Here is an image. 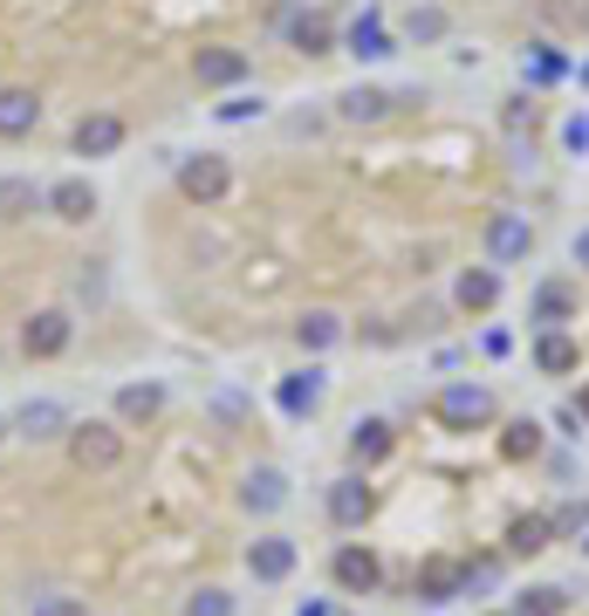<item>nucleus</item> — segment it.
<instances>
[{
    "label": "nucleus",
    "mask_w": 589,
    "mask_h": 616,
    "mask_svg": "<svg viewBox=\"0 0 589 616\" xmlns=\"http://www.w3.org/2000/svg\"><path fill=\"white\" fill-rule=\"evenodd\" d=\"M179 192H185L192 205H220V199L233 192V164H226L220 151H192V158H179Z\"/></svg>",
    "instance_id": "f257e3e1"
},
{
    "label": "nucleus",
    "mask_w": 589,
    "mask_h": 616,
    "mask_svg": "<svg viewBox=\"0 0 589 616\" xmlns=\"http://www.w3.org/2000/svg\"><path fill=\"white\" fill-rule=\"evenodd\" d=\"M69 460L83 473H110L116 460H124V432H116L110 418H90V425H69Z\"/></svg>",
    "instance_id": "f03ea898"
},
{
    "label": "nucleus",
    "mask_w": 589,
    "mask_h": 616,
    "mask_svg": "<svg viewBox=\"0 0 589 616\" xmlns=\"http://www.w3.org/2000/svg\"><path fill=\"white\" fill-rule=\"evenodd\" d=\"M69 343H75V322H69V309H42V315H28V322H21V350H28L34 363L62 356Z\"/></svg>",
    "instance_id": "7ed1b4c3"
},
{
    "label": "nucleus",
    "mask_w": 589,
    "mask_h": 616,
    "mask_svg": "<svg viewBox=\"0 0 589 616\" xmlns=\"http://www.w3.org/2000/svg\"><path fill=\"white\" fill-rule=\"evenodd\" d=\"M295 542H288V534H261V542L247 548V575H254V583H288V575H295Z\"/></svg>",
    "instance_id": "20e7f679"
},
{
    "label": "nucleus",
    "mask_w": 589,
    "mask_h": 616,
    "mask_svg": "<svg viewBox=\"0 0 589 616\" xmlns=\"http://www.w3.org/2000/svg\"><path fill=\"white\" fill-rule=\"evenodd\" d=\"M439 418L446 425H487L494 418V391L487 384H446L439 391Z\"/></svg>",
    "instance_id": "39448f33"
},
{
    "label": "nucleus",
    "mask_w": 589,
    "mask_h": 616,
    "mask_svg": "<svg viewBox=\"0 0 589 616\" xmlns=\"http://www.w3.org/2000/svg\"><path fill=\"white\" fill-rule=\"evenodd\" d=\"M528 246H535V226H528L521 213H494V220H487V254H494V267L528 261Z\"/></svg>",
    "instance_id": "423d86ee"
},
{
    "label": "nucleus",
    "mask_w": 589,
    "mask_h": 616,
    "mask_svg": "<svg viewBox=\"0 0 589 616\" xmlns=\"http://www.w3.org/2000/svg\"><path fill=\"white\" fill-rule=\"evenodd\" d=\"M8 432H14V438H69V411H62L55 397H28V404L14 411Z\"/></svg>",
    "instance_id": "0eeeda50"
},
{
    "label": "nucleus",
    "mask_w": 589,
    "mask_h": 616,
    "mask_svg": "<svg viewBox=\"0 0 589 616\" xmlns=\"http://www.w3.org/2000/svg\"><path fill=\"white\" fill-rule=\"evenodd\" d=\"M241 507H247V514H282V507H288V473H282V466H254V473L241 479Z\"/></svg>",
    "instance_id": "6e6552de"
},
{
    "label": "nucleus",
    "mask_w": 589,
    "mask_h": 616,
    "mask_svg": "<svg viewBox=\"0 0 589 616\" xmlns=\"http://www.w3.org/2000/svg\"><path fill=\"white\" fill-rule=\"evenodd\" d=\"M323 391H329V377H323V370H295V377H282L274 404H282L288 418H316V411H323Z\"/></svg>",
    "instance_id": "1a4fd4ad"
},
{
    "label": "nucleus",
    "mask_w": 589,
    "mask_h": 616,
    "mask_svg": "<svg viewBox=\"0 0 589 616\" xmlns=\"http://www.w3.org/2000/svg\"><path fill=\"white\" fill-rule=\"evenodd\" d=\"M42 205H49L55 220H69V226H83V220L97 213V185H90V179H55V185L42 192Z\"/></svg>",
    "instance_id": "9d476101"
},
{
    "label": "nucleus",
    "mask_w": 589,
    "mask_h": 616,
    "mask_svg": "<svg viewBox=\"0 0 589 616\" xmlns=\"http://www.w3.org/2000/svg\"><path fill=\"white\" fill-rule=\"evenodd\" d=\"M116 144H124V117H110V110H90L83 123H75V151H83V158H110Z\"/></svg>",
    "instance_id": "9b49d317"
},
{
    "label": "nucleus",
    "mask_w": 589,
    "mask_h": 616,
    "mask_svg": "<svg viewBox=\"0 0 589 616\" xmlns=\"http://www.w3.org/2000/svg\"><path fill=\"white\" fill-rule=\"evenodd\" d=\"M377 555L370 548H336V589H349V596H370L377 589Z\"/></svg>",
    "instance_id": "f8f14e48"
},
{
    "label": "nucleus",
    "mask_w": 589,
    "mask_h": 616,
    "mask_svg": "<svg viewBox=\"0 0 589 616\" xmlns=\"http://www.w3.org/2000/svg\"><path fill=\"white\" fill-rule=\"evenodd\" d=\"M42 123V97L34 90H0V138H28Z\"/></svg>",
    "instance_id": "ddd939ff"
},
{
    "label": "nucleus",
    "mask_w": 589,
    "mask_h": 616,
    "mask_svg": "<svg viewBox=\"0 0 589 616\" xmlns=\"http://www.w3.org/2000/svg\"><path fill=\"white\" fill-rule=\"evenodd\" d=\"M364 514H370V486L349 473V479H336L329 486V521L336 527H364Z\"/></svg>",
    "instance_id": "4468645a"
},
{
    "label": "nucleus",
    "mask_w": 589,
    "mask_h": 616,
    "mask_svg": "<svg viewBox=\"0 0 589 616\" xmlns=\"http://www.w3.org/2000/svg\"><path fill=\"white\" fill-rule=\"evenodd\" d=\"M192 75H200L206 90H226V82H241V75H247V55H241V49H200Z\"/></svg>",
    "instance_id": "2eb2a0df"
},
{
    "label": "nucleus",
    "mask_w": 589,
    "mask_h": 616,
    "mask_svg": "<svg viewBox=\"0 0 589 616\" xmlns=\"http://www.w3.org/2000/svg\"><path fill=\"white\" fill-rule=\"evenodd\" d=\"M453 295H459V309H466V315H487V309L500 302V274H494V267H466Z\"/></svg>",
    "instance_id": "dca6fc26"
},
{
    "label": "nucleus",
    "mask_w": 589,
    "mask_h": 616,
    "mask_svg": "<svg viewBox=\"0 0 589 616\" xmlns=\"http://www.w3.org/2000/svg\"><path fill=\"white\" fill-rule=\"evenodd\" d=\"M412 596H418V603H453V596H459V562H425V568L412 575Z\"/></svg>",
    "instance_id": "f3484780"
},
{
    "label": "nucleus",
    "mask_w": 589,
    "mask_h": 616,
    "mask_svg": "<svg viewBox=\"0 0 589 616\" xmlns=\"http://www.w3.org/2000/svg\"><path fill=\"white\" fill-rule=\"evenodd\" d=\"M295 343H302L308 356H323V350H336V343H343V322H336L329 309H308V315L295 322Z\"/></svg>",
    "instance_id": "a211bd4d"
},
{
    "label": "nucleus",
    "mask_w": 589,
    "mask_h": 616,
    "mask_svg": "<svg viewBox=\"0 0 589 616\" xmlns=\"http://www.w3.org/2000/svg\"><path fill=\"white\" fill-rule=\"evenodd\" d=\"M159 411H165L159 384H124V391H116V418H124V425H144V418H159Z\"/></svg>",
    "instance_id": "6ab92c4d"
},
{
    "label": "nucleus",
    "mask_w": 589,
    "mask_h": 616,
    "mask_svg": "<svg viewBox=\"0 0 589 616\" xmlns=\"http://www.w3.org/2000/svg\"><path fill=\"white\" fill-rule=\"evenodd\" d=\"M336 117H343V123H384V117H390V97H384V90H343V97H336Z\"/></svg>",
    "instance_id": "aec40b11"
},
{
    "label": "nucleus",
    "mask_w": 589,
    "mask_h": 616,
    "mask_svg": "<svg viewBox=\"0 0 589 616\" xmlns=\"http://www.w3.org/2000/svg\"><path fill=\"white\" fill-rule=\"evenodd\" d=\"M384 452H390V425H384V418H357V432H349V460H357V466H377Z\"/></svg>",
    "instance_id": "412c9836"
},
{
    "label": "nucleus",
    "mask_w": 589,
    "mask_h": 616,
    "mask_svg": "<svg viewBox=\"0 0 589 616\" xmlns=\"http://www.w3.org/2000/svg\"><path fill=\"white\" fill-rule=\"evenodd\" d=\"M548 542H556V521H548V514H521L515 527H507V548H515V555H541Z\"/></svg>",
    "instance_id": "4be33fe9"
},
{
    "label": "nucleus",
    "mask_w": 589,
    "mask_h": 616,
    "mask_svg": "<svg viewBox=\"0 0 589 616\" xmlns=\"http://www.w3.org/2000/svg\"><path fill=\"white\" fill-rule=\"evenodd\" d=\"M349 55H364V62H384V55H390V34H384L377 14H357V21H349Z\"/></svg>",
    "instance_id": "5701e85b"
},
{
    "label": "nucleus",
    "mask_w": 589,
    "mask_h": 616,
    "mask_svg": "<svg viewBox=\"0 0 589 616\" xmlns=\"http://www.w3.org/2000/svg\"><path fill=\"white\" fill-rule=\"evenodd\" d=\"M535 363L548 370V377H569V370H576V343L562 336V329H541V343H535Z\"/></svg>",
    "instance_id": "b1692460"
},
{
    "label": "nucleus",
    "mask_w": 589,
    "mask_h": 616,
    "mask_svg": "<svg viewBox=\"0 0 589 616\" xmlns=\"http://www.w3.org/2000/svg\"><path fill=\"white\" fill-rule=\"evenodd\" d=\"M282 28H288V41H295L302 55H323V49H329V21H323V14H288Z\"/></svg>",
    "instance_id": "393cba45"
},
{
    "label": "nucleus",
    "mask_w": 589,
    "mask_h": 616,
    "mask_svg": "<svg viewBox=\"0 0 589 616\" xmlns=\"http://www.w3.org/2000/svg\"><path fill=\"white\" fill-rule=\"evenodd\" d=\"M562 69H569V62H562L556 49H528V55H521V82H528V90H548V82H562Z\"/></svg>",
    "instance_id": "a878e982"
},
{
    "label": "nucleus",
    "mask_w": 589,
    "mask_h": 616,
    "mask_svg": "<svg viewBox=\"0 0 589 616\" xmlns=\"http://www.w3.org/2000/svg\"><path fill=\"white\" fill-rule=\"evenodd\" d=\"M34 205H42L34 179H0V220H28Z\"/></svg>",
    "instance_id": "bb28decb"
},
{
    "label": "nucleus",
    "mask_w": 589,
    "mask_h": 616,
    "mask_svg": "<svg viewBox=\"0 0 589 616\" xmlns=\"http://www.w3.org/2000/svg\"><path fill=\"white\" fill-rule=\"evenodd\" d=\"M521 616H562L569 609V589H556V583H541V589H528L521 603H515Z\"/></svg>",
    "instance_id": "cd10ccee"
},
{
    "label": "nucleus",
    "mask_w": 589,
    "mask_h": 616,
    "mask_svg": "<svg viewBox=\"0 0 589 616\" xmlns=\"http://www.w3.org/2000/svg\"><path fill=\"white\" fill-rule=\"evenodd\" d=\"M562 315H569V287H562V281H548L541 295H535V322H548V329H556Z\"/></svg>",
    "instance_id": "c85d7f7f"
},
{
    "label": "nucleus",
    "mask_w": 589,
    "mask_h": 616,
    "mask_svg": "<svg viewBox=\"0 0 589 616\" xmlns=\"http://www.w3.org/2000/svg\"><path fill=\"white\" fill-rule=\"evenodd\" d=\"M535 452H541V425H535V418L507 425V460H535Z\"/></svg>",
    "instance_id": "c756f323"
},
{
    "label": "nucleus",
    "mask_w": 589,
    "mask_h": 616,
    "mask_svg": "<svg viewBox=\"0 0 589 616\" xmlns=\"http://www.w3.org/2000/svg\"><path fill=\"white\" fill-rule=\"evenodd\" d=\"M185 616H233V596L226 589H192L185 596Z\"/></svg>",
    "instance_id": "7c9ffc66"
},
{
    "label": "nucleus",
    "mask_w": 589,
    "mask_h": 616,
    "mask_svg": "<svg viewBox=\"0 0 589 616\" xmlns=\"http://www.w3.org/2000/svg\"><path fill=\"white\" fill-rule=\"evenodd\" d=\"M28 616H90V609L75 603V596H34V603H28Z\"/></svg>",
    "instance_id": "2f4dec72"
},
{
    "label": "nucleus",
    "mask_w": 589,
    "mask_h": 616,
    "mask_svg": "<svg viewBox=\"0 0 589 616\" xmlns=\"http://www.w3.org/2000/svg\"><path fill=\"white\" fill-rule=\"evenodd\" d=\"M412 34H418V41H439V34H446V14H439V8H425V14H412Z\"/></svg>",
    "instance_id": "473e14b6"
},
{
    "label": "nucleus",
    "mask_w": 589,
    "mask_h": 616,
    "mask_svg": "<svg viewBox=\"0 0 589 616\" xmlns=\"http://www.w3.org/2000/svg\"><path fill=\"white\" fill-rule=\"evenodd\" d=\"M247 117H261V97H233V103H220V123H247Z\"/></svg>",
    "instance_id": "72a5a7b5"
},
{
    "label": "nucleus",
    "mask_w": 589,
    "mask_h": 616,
    "mask_svg": "<svg viewBox=\"0 0 589 616\" xmlns=\"http://www.w3.org/2000/svg\"><path fill=\"white\" fill-rule=\"evenodd\" d=\"M562 144H569V151H589V117H582V110L562 123Z\"/></svg>",
    "instance_id": "f704fd0d"
},
{
    "label": "nucleus",
    "mask_w": 589,
    "mask_h": 616,
    "mask_svg": "<svg viewBox=\"0 0 589 616\" xmlns=\"http://www.w3.org/2000/svg\"><path fill=\"white\" fill-rule=\"evenodd\" d=\"M576 418H582V425H589V384H582V391H576Z\"/></svg>",
    "instance_id": "c9c22d12"
},
{
    "label": "nucleus",
    "mask_w": 589,
    "mask_h": 616,
    "mask_svg": "<svg viewBox=\"0 0 589 616\" xmlns=\"http://www.w3.org/2000/svg\"><path fill=\"white\" fill-rule=\"evenodd\" d=\"M576 261H582V267H589V226H582V233H576Z\"/></svg>",
    "instance_id": "e433bc0d"
},
{
    "label": "nucleus",
    "mask_w": 589,
    "mask_h": 616,
    "mask_svg": "<svg viewBox=\"0 0 589 616\" xmlns=\"http://www.w3.org/2000/svg\"><path fill=\"white\" fill-rule=\"evenodd\" d=\"M302 616H329V609H323V603H308V609H302Z\"/></svg>",
    "instance_id": "4c0bfd02"
},
{
    "label": "nucleus",
    "mask_w": 589,
    "mask_h": 616,
    "mask_svg": "<svg viewBox=\"0 0 589 616\" xmlns=\"http://www.w3.org/2000/svg\"><path fill=\"white\" fill-rule=\"evenodd\" d=\"M487 616H521V609H487Z\"/></svg>",
    "instance_id": "58836bf2"
},
{
    "label": "nucleus",
    "mask_w": 589,
    "mask_h": 616,
    "mask_svg": "<svg viewBox=\"0 0 589 616\" xmlns=\"http://www.w3.org/2000/svg\"><path fill=\"white\" fill-rule=\"evenodd\" d=\"M582 28H589V8H582Z\"/></svg>",
    "instance_id": "ea45409f"
},
{
    "label": "nucleus",
    "mask_w": 589,
    "mask_h": 616,
    "mask_svg": "<svg viewBox=\"0 0 589 616\" xmlns=\"http://www.w3.org/2000/svg\"><path fill=\"white\" fill-rule=\"evenodd\" d=\"M0 438H8V425H0Z\"/></svg>",
    "instance_id": "a19ab883"
}]
</instances>
